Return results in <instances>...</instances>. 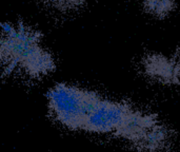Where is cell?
<instances>
[{"label": "cell", "mask_w": 180, "mask_h": 152, "mask_svg": "<svg viewBox=\"0 0 180 152\" xmlns=\"http://www.w3.org/2000/svg\"><path fill=\"white\" fill-rule=\"evenodd\" d=\"M43 34L22 21L0 23V66L6 74L21 73L39 79L56 70L52 53L43 46Z\"/></svg>", "instance_id": "6da1fadb"}, {"label": "cell", "mask_w": 180, "mask_h": 152, "mask_svg": "<svg viewBox=\"0 0 180 152\" xmlns=\"http://www.w3.org/2000/svg\"><path fill=\"white\" fill-rule=\"evenodd\" d=\"M99 97L96 92L60 82L47 91V108L60 125L71 130H82L87 114Z\"/></svg>", "instance_id": "7a4b0ae2"}, {"label": "cell", "mask_w": 180, "mask_h": 152, "mask_svg": "<svg viewBox=\"0 0 180 152\" xmlns=\"http://www.w3.org/2000/svg\"><path fill=\"white\" fill-rule=\"evenodd\" d=\"M135 109L130 104L99 97L87 114L82 130L94 134L119 136Z\"/></svg>", "instance_id": "3957f363"}, {"label": "cell", "mask_w": 180, "mask_h": 152, "mask_svg": "<svg viewBox=\"0 0 180 152\" xmlns=\"http://www.w3.org/2000/svg\"><path fill=\"white\" fill-rule=\"evenodd\" d=\"M145 75L165 85L180 84V60L162 54H148L141 61Z\"/></svg>", "instance_id": "277c9868"}, {"label": "cell", "mask_w": 180, "mask_h": 152, "mask_svg": "<svg viewBox=\"0 0 180 152\" xmlns=\"http://www.w3.org/2000/svg\"><path fill=\"white\" fill-rule=\"evenodd\" d=\"M142 8L151 17L165 19L176 9V0H143Z\"/></svg>", "instance_id": "5b68a950"}, {"label": "cell", "mask_w": 180, "mask_h": 152, "mask_svg": "<svg viewBox=\"0 0 180 152\" xmlns=\"http://www.w3.org/2000/svg\"><path fill=\"white\" fill-rule=\"evenodd\" d=\"M43 3L52 10L60 13H71L82 9L87 0H42Z\"/></svg>", "instance_id": "8992f818"}]
</instances>
